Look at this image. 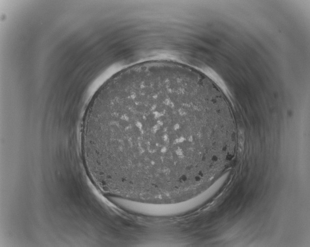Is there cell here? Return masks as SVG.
<instances>
[{"mask_svg": "<svg viewBox=\"0 0 310 247\" xmlns=\"http://www.w3.org/2000/svg\"><path fill=\"white\" fill-rule=\"evenodd\" d=\"M88 159L109 194L153 202L189 196L205 175L216 121L191 70L167 64L130 67L95 93L81 123Z\"/></svg>", "mask_w": 310, "mask_h": 247, "instance_id": "cell-1", "label": "cell"}]
</instances>
